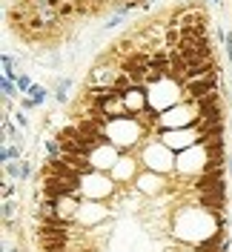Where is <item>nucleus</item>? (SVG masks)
Listing matches in <instances>:
<instances>
[{
    "label": "nucleus",
    "mask_w": 232,
    "mask_h": 252,
    "mask_svg": "<svg viewBox=\"0 0 232 252\" xmlns=\"http://www.w3.org/2000/svg\"><path fill=\"white\" fill-rule=\"evenodd\" d=\"M215 92H221L218 89V69L209 72V75H203V78L189 80L184 86V100L186 103H198V100H203V97H209V94H215Z\"/></svg>",
    "instance_id": "f257e3e1"
},
{
    "label": "nucleus",
    "mask_w": 232,
    "mask_h": 252,
    "mask_svg": "<svg viewBox=\"0 0 232 252\" xmlns=\"http://www.w3.org/2000/svg\"><path fill=\"white\" fill-rule=\"evenodd\" d=\"M138 132H140V124L135 118L112 121L109 124V143H115V146H132V143L138 141Z\"/></svg>",
    "instance_id": "f03ea898"
},
{
    "label": "nucleus",
    "mask_w": 232,
    "mask_h": 252,
    "mask_svg": "<svg viewBox=\"0 0 232 252\" xmlns=\"http://www.w3.org/2000/svg\"><path fill=\"white\" fill-rule=\"evenodd\" d=\"M195 121H198V109L192 103H175V106H169L161 115V126H166V129H172V126H189Z\"/></svg>",
    "instance_id": "7ed1b4c3"
},
{
    "label": "nucleus",
    "mask_w": 232,
    "mask_h": 252,
    "mask_svg": "<svg viewBox=\"0 0 232 252\" xmlns=\"http://www.w3.org/2000/svg\"><path fill=\"white\" fill-rule=\"evenodd\" d=\"M192 187L198 189V195H221V198H227V178H224V172L198 175V181Z\"/></svg>",
    "instance_id": "20e7f679"
},
{
    "label": "nucleus",
    "mask_w": 232,
    "mask_h": 252,
    "mask_svg": "<svg viewBox=\"0 0 232 252\" xmlns=\"http://www.w3.org/2000/svg\"><path fill=\"white\" fill-rule=\"evenodd\" d=\"M89 160H92L95 172L115 169V166H118V149H115V143H103L100 149H95L92 155H89Z\"/></svg>",
    "instance_id": "39448f33"
},
{
    "label": "nucleus",
    "mask_w": 232,
    "mask_h": 252,
    "mask_svg": "<svg viewBox=\"0 0 232 252\" xmlns=\"http://www.w3.org/2000/svg\"><path fill=\"white\" fill-rule=\"evenodd\" d=\"M198 138V132H181V129H164L161 132V143H166L169 149H184V146H192V141Z\"/></svg>",
    "instance_id": "423d86ee"
},
{
    "label": "nucleus",
    "mask_w": 232,
    "mask_h": 252,
    "mask_svg": "<svg viewBox=\"0 0 232 252\" xmlns=\"http://www.w3.org/2000/svg\"><path fill=\"white\" fill-rule=\"evenodd\" d=\"M166 149H169V146H166V143H155V146H149V149H146V163H149V166H152L155 172H166V169H169V152H166Z\"/></svg>",
    "instance_id": "0eeeda50"
},
{
    "label": "nucleus",
    "mask_w": 232,
    "mask_h": 252,
    "mask_svg": "<svg viewBox=\"0 0 232 252\" xmlns=\"http://www.w3.org/2000/svg\"><path fill=\"white\" fill-rule=\"evenodd\" d=\"M138 189L140 192H161V189H164V181H161V175L158 172H143L138 178Z\"/></svg>",
    "instance_id": "6e6552de"
},
{
    "label": "nucleus",
    "mask_w": 232,
    "mask_h": 252,
    "mask_svg": "<svg viewBox=\"0 0 232 252\" xmlns=\"http://www.w3.org/2000/svg\"><path fill=\"white\" fill-rule=\"evenodd\" d=\"M132 172H135V163H132V160H118V166H115V178H118V181L132 178Z\"/></svg>",
    "instance_id": "1a4fd4ad"
},
{
    "label": "nucleus",
    "mask_w": 232,
    "mask_h": 252,
    "mask_svg": "<svg viewBox=\"0 0 232 252\" xmlns=\"http://www.w3.org/2000/svg\"><path fill=\"white\" fill-rule=\"evenodd\" d=\"M3 78L17 80V61H12V55H9V52L3 55Z\"/></svg>",
    "instance_id": "9d476101"
},
{
    "label": "nucleus",
    "mask_w": 232,
    "mask_h": 252,
    "mask_svg": "<svg viewBox=\"0 0 232 252\" xmlns=\"http://www.w3.org/2000/svg\"><path fill=\"white\" fill-rule=\"evenodd\" d=\"M29 97H32V100H34V103H37V106H40V103H46L49 92H46V89H43V86H40V83H34V86H32V89H29Z\"/></svg>",
    "instance_id": "9b49d317"
},
{
    "label": "nucleus",
    "mask_w": 232,
    "mask_h": 252,
    "mask_svg": "<svg viewBox=\"0 0 232 252\" xmlns=\"http://www.w3.org/2000/svg\"><path fill=\"white\" fill-rule=\"evenodd\" d=\"M17 94H20V89H17L15 80L3 78V97H6V100H12V97H17Z\"/></svg>",
    "instance_id": "f8f14e48"
},
{
    "label": "nucleus",
    "mask_w": 232,
    "mask_h": 252,
    "mask_svg": "<svg viewBox=\"0 0 232 252\" xmlns=\"http://www.w3.org/2000/svg\"><path fill=\"white\" fill-rule=\"evenodd\" d=\"M20 158V146H3V163H9V160H17Z\"/></svg>",
    "instance_id": "ddd939ff"
},
{
    "label": "nucleus",
    "mask_w": 232,
    "mask_h": 252,
    "mask_svg": "<svg viewBox=\"0 0 232 252\" xmlns=\"http://www.w3.org/2000/svg\"><path fill=\"white\" fill-rule=\"evenodd\" d=\"M15 83H17V89H20V92H29L32 86H34V80H32L29 75H17Z\"/></svg>",
    "instance_id": "4468645a"
},
{
    "label": "nucleus",
    "mask_w": 232,
    "mask_h": 252,
    "mask_svg": "<svg viewBox=\"0 0 232 252\" xmlns=\"http://www.w3.org/2000/svg\"><path fill=\"white\" fill-rule=\"evenodd\" d=\"M224 49H227V58H230V63H232V34L227 32V37H224Z\"/></svg>",
    "instance_id": "2eb2a0df"
},
{
    "label": "nucleus",
    "mask_w": 232,
    "mask_h": 252,
    "mask_svg": "<svg viewBox=\"0 0 232 252\" xmlns=\"http://www.w3.org/2000/svg\"><path fill=\"white\" fill-rule=\"evenodd\" d=\"M20 106H23V112H32L34 106H37V103H34L32 97H23V100H20Z\"/></svg>",
    "instance_id": "dca6fc26"
},
{
    "label": "nucleus",
    "mask_w": 232,
    "mask_h": 252,
    "mask_svg": "<svg viewBox=\"0 0 232 252\" xmlns=\"http://www.w3.org/2000/svg\"><path fill=\"white\" fill-rule=\"evenodd\" d=\"M15 118H17V124H20V126H29V121H26V115H23V112H17Z\"/></svg>",
    "instance_id": "f3484780"
},
{
    "label": "nucleus",
    "mask_w": 232,
    "mask_h": 252,
    "mask_svg": "<svg viewBox=\"0 0 232 252\" xmlns=\"http://www.w3.org/2000/svg\"><path fill=\"white\" fill-rule=\"evenodd\" d=\"M227 163H230V169H232V155H230V160H227Z\"/></svg>",
    "instance_id": "a211bd4d"
},
{
    "label": "nucleus",
    "mask_w": 232,
    "mask_h": 252,
    "mask_svg": "<svg viewBox=\"0 0 232 252\" xmlns=\"http://www.w3.org/2000/svg\"><path fill=\"white\" fill-rule=\"evenodd\" d=\"M209 3H218V6H221V0H209Z\"/></svg>",
    "instance_id": "6ab92c4d"
}]
</instances>
